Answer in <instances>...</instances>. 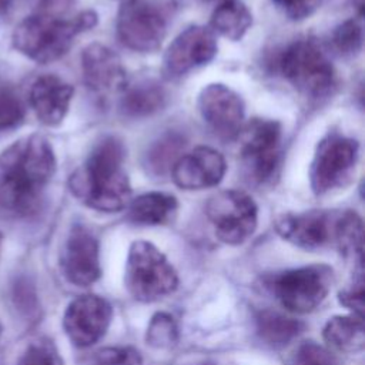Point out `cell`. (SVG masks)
<instances>
[{
    "label": "cell",
    "mask_w": 365,
    "mask_h": 365,
    "mask_svg": "<svg viewBox=\"0 0 365 365\" xmlns=\"http://www.w3.org/2000/svg\"><path fill=\"white\" fill-rule=\"evenodd\" d=\"M56 173L50 141L31 134L0 153V211L14 217L34 214Z\"/></svg>",
    "instance_id": "6da1fadb"
},
{
    "label": "cell",
    "mask_w": 365,
    "mask_h": 365,
    "mask_svg": "<svg viewBox=\"0 0 365 365\" xmlns=\"http://www.w3.org/2000/svg\"><path fill=\"white\" fill-rule=\"evenodd\" d=\"M125 150L117 137L103 138L71 174L68 187L76 198L101 212H118L131 198V185L123 168Z\"/></svg>",
    "instance_id": "7a4b0ae2"
},
{
    "label": "cell",
    "mask_w": 365,
    "mask_h": 365,
    "mask_svg": "<svg viewBox=\"0 0 365 365\" xmlns=\"http://www.w3.org/2000/svg\"><path fill=\"white\" fill-rule=\"evenodd\" d=\"M96 24L97 14L93 10H84L73 17L38 11L16 26L11 43L30 60L47 64L61 58L70 50L76 36Z\"/></svg>",
    "instance_id": "3957f363"
},
{
    "label": "cell",
    "mask_w": 365,
    "mask_h": 365,
    "mask_svg": "<svg viewBox=\"0 0 365 365\" xmlns=\"http://www.w3.org/2000/svg\"><path fill=\"white\" fill-rule=\"evenodd\" d=\"M278 67L284 78L302 96L322 98L335 87V70L315 38H299L279 56Z\"/></svg>",
    "instance_id": "277c9868"
},
{
    "label": "cell",
    "mask_w": 365,
    "mask_h": 365,
    "mask_svg": "<svg viewBox=\"0 0 365 365\" xmlns=\"http://www.w3.org/2000/svg\"><path fill=\"white\" fill-rule=\"evenodd\" d=\"M124 282L133 298L153 302L174 292L178 277L165 255L154 244L138 240L130 247Z\"/></svg>",
    "instance_id": "5b68a950"
},
{
    "label": "cell",
    "mask_w": 365,
    "mask_h": 365,
    "mask_svg": "<svg viewBox=\"0 0 365 365\" xmlns=\"http://www.w3.org/2000/svg\"><path fill=\"white\" fill-rule=\"evenodd\" d=\"M265 288L288 311L307 314L328 295L334 271L325 264H312L264 277Z\"/></svg>",
    "instance_id": "8992f818"
},
{
    "label": "cell",
    "mask_w": 365,
    "mask_h": 365,
    "mask_svg": "<svg viewBox=\"0 0 365 365\" xmlns=\"http://www.w3.org/2000/svg\"><path fill=\"white\" fill-rule=\"evenodd\" d=\"M240 158L247 177L259 185L271 184L278 175L282 158L279 123L254 118L240 131Z\"/></svg>",
    "instance_id": "52a82bcc"
},
{
    "label": "cell",
    "mask_w": 365,
    "mask_h": 365,
    "mask_svg": "<svg viewBox=\"0 0 365 365\" xmlns=\"http://www.w3.org/2000/svg\"><path fill=\"white\" fill-rule=\"evenodd\" d=\"M168 21V4L160 0H125L117 14V36L127 48L151 53L160 48Z\"/></svg>",
    "instance_id": "ba28073f"
},
{
    "label": "cell",
    "mask_w": 365,
    "mask_h": 365,
    "mask_svg": "<svg viewBox=\"0 0 365 365\" xmlns=\"http://www.w3.org/2000/svg\"><path fill=\"white\" fill-rule=\"evenodd\" d=\"M358 141L341 133H328L317 145L311 168V188L324 195L349 184L358 163Z\"/></svg>",
    "instance_id": "9c48e42d"
},
{
    "label": "cell",
    "mask_w": 365,
    "mask_h": 365,
    "mask_svg": "<svg viewBox=\"0 0 365 365\" xmlns=\"http://www.w3.org/2000/svg\"><path fill=\"white\" fill-rule=\"evenodd\" d=\"M205 214L218 240L230 245L242 244L257 228V204L240 190H224L212 195L205 205Z\"/></svg>",
    "instance_id": "30bf717a"
},
{
    "label": "cell",
    "mask_w": 365,
    "mask_h": 365,
    "mask_svg": "<svg viewBox=\"0 0 365 365\" xmlns=\"http://www.w3.org/2000/svg\"><path fill=\"white\" fill-rule=\"evenodd\" d=\"M198 110L210 130L221 140H234L244 125L242 98L228 86H205L198 96Z\"/></svg>",
    "instance_id": "8fae6325"
},
{
    "label": "cell",
    "mask_w": 365,
    "mask_h": 365,
    "mask_svg": "<svg viewBox=\"0 0 365 365\" xmlns=\"http://www.w3.org/2000/svg\"><path fill=\"white\" fill-rule=\"evenodd\" d=\"M111 317L113 309L108 301L98 295H80L66 308L63 327L74 345L86 348L106 334Z\"/></svg>",
    "instance_id": "7c38bea8"
},
{
    "label": "cell",
    "mask_w": 365,
    "mask_h": 365,
    "mask_svg": "<svg viewBox=\"0 0 365 365\" xmlns=\"http://www.w3.org/2000/svg\"><path fill=\"white\" fill-rule=\"evenodd\" d=\"M217 53V40L211 29L190 26L168 46L164 54V73L174 78L211 61Z\"/></svg>",
    "instance_id": "4fadbf2b"
},
{
    "label": "cell",
    "mask_w": 365,
    "mask_h": 365,
    "mask_svg": "<svg viewBox=\"0 0 365 365\" xmlns=\"http://www.w3.org/2000/svg\"><path fill=\"white\" fill-rule=\"evenodd\" d=\"M64 277L74 285L87 287L96 282L101 274L98 241L84 225L71 227L60 255Z\"/></svg>",
    "instance_id": "5bb4252c"
},
{
    "label": "cell",
    "mask_w": 365,
    "mask_h": 365,
    "mask_svg": "<svg viewBox=\"0 0 365 365\" xmlns=\"http://www.w3.org/2000/svg\"><path fill=\"white\" fill-rule=\"evenodd\" d=\"M336 215L338 212L319 210L287 212L275 220V231L299 248L318 250L334 242Z\"/></svg>",
    "instance_id": "9a60e30c"
},
{
    "label": "cell",
    "mask_w": 365,
    "mask_h": 365,
    "mask_svg": "<svg viewBox=\"0 0 365 365\" xmlns=\"http://www.w3.org/2000/svg\"><path fill=\"white\" fill-rule=\"evenodd\" d=\"M225 170V160L220 151L200 145L174 161L171 178L181 190H204L218 185Z\"/></svg>",
    "instance_id": "2e32d148"
},
{
    "label": "cell",
    "mask_w": 365,
    "mask_h": 365,
    "mask_svg": "<svg viewBox=\"0 0 365 365\" xmlns=\"http://www.w3.org/2000/svg\"><path fill=\"white\" fill-rule=\"evenodd\" d=\"M81 71L87 87L98 96H111L127 87V73L121 58L104 44L93 43L83 50Z\"/></svg>",
    "instance_id": "e0dca14e"
},
{
    "label": "cell",
    "mask_w": 365,
    "mask_h": 365,
    "mask_svg": "<svg viewBox=\"0 0 365 365\" xmlns=\"http://www.w3.org/2000/svg\"><path fill=\"white\" fill-rule=\"evenodd\" d=\"M73 86L57 76L38 77L30 88V106L38 121L48 127L58 125L70 107Z\"/></svg>",
    "instance_id": "ac0fdd59"
},
{
    "label": "cell",
    "mask_w": 365,
    "mask_h": 365,
    "mask_svg": "<svg viewBox=\"0 0 365 365\" xmlns=\"http://www.w3.org/2000/svg\"><path fill=\"white\" fill-rule=\"evenodd\" d=\"M178 208L174 195L165 192H145L128 204V220L137 225H160L168 222Z\"/></svg>",
    "instance_id": "d6986e66"
},
{
    "label": "cell",
    "mask_w": 365,
    "mask_h": 365,
    "mask_svg": "<svg viewBox=\"0 0 365 365\" xmlns=\"http://www.w3.org/2000/svg\"><path fill=\"white\" fill-rule=\"evenodd\" d=\"M325 342L339 352H359L365 345L364 319L359 315H336L324 327Z\"/></svg>",
    "instance_id": "ffe728a7"
},
{
    "label": "cell",
    "mask_w": 365,
    "mask_h": 365,
    "mask_svg": "<svg viewBox=\"0 0 365 365\" xmlns=\"http://www.w3.org/2000/svg\"><path fill=\"white\" fill-rule=\"evenodd\" d=\"M259 339L271 348H282L295 339L304 329V324L272 309L259 311L255 317Z\"/></svg>",
    "instance_id": "44dd1931"
},
{
    "label": "cell",
    "mask_w": 365,
    "mask_h": 365,
    "mask_svg": "<svg viewBox=\"0 0 365 365\" xmlns=\"http://www.w3.org/2000/svg\"><path fill=\"white\" fill-rule=\"evenodd\" d=\"M251 24V11L242 0H221L211 14V30L232 41L241 40Z\"/></svg>",
    "instance_id": "7402d4cb"
},
{
    "label": "cell",
    "mask_w": 365,
    "mask_h": 365,
    "mask_svg": "<svg viewBox=\"0 0 365 365\" xmlns=\"http://www.w3.org/2000/svg\"><path fill=\"white\" fill-rule=\"evenodd\" d=\"M165 103L163 87L154 80H143L124 88L121 108L130 117H147L158 111Z\"/></svg>",
    "instance_id": "603a6c76"
},
{
    "label": "cell",
    "mask_w": 365,
    "mask_h": 365,
    "mask_svg": "<svg viewBox=\"0 0 365 365\" xmlns=\"http://www.w3.org/2000/svg\"><path fill=\"white\" fill-rule=\"evenodd\" d=\"M334 244L345 258H352L356 264H362L364 225L355 211L338 212Z\"/></svg>",
    "instance_id": "cb8c5ba5"
},
{
    "label": "cell",
    "mask_w": 365,
    "mask_h": 365,
    "mask_svg": "<svg viewBox=\"0 0 365 365\" xmlns=\"http://www.w3.org/2000/svg\"><path fill=\"white\" fill-rule=\"evenodd\" d=\"M178 338V329L171 315L165 312L155 314L147 328V344L154 348H170L175 345Z\"/></svg>",
    "instance_id": "d4e9b609"
},
{
    "label": "cell",
    "mask_w": 365,
    "mask_h": 365,
    "mask_svg": "<svg viewBox=\"0 0 365 365\" xmlns=\"http://www.w3.org/2000/svg\"><path fill=\"white\" fill-rule=\"evenodd\" d=\"M26 114L24 104L14 88L0 86V131L17 127Z\"/></svg>",
    "instance_id": "484cf974"
},
{
    "label": "cell",
    "mask_w": 365,
    "mask_h": 365,
    "mask_svg": "<svg viewBox=\"0 0 365 365\" xmlns=\"http://www.w3.org/2000/svg\"><path fill=\"white\" fill-rule=\"evenodd\" d=\"M19 365H63V359L53 341L40 338L26 348Z\"/></svg>",
    "instance_id": "4316f807"
},
{
    "label": "cell",
    "mask_w": 365,
    "mask_h": 365,
    "mask_svg": "<svg viewBox=\"0 0 365 365\" xmlns=\"http://www.w3.org/2000/svg\"><path fill=\"white\" fill-rule=\"evenodd\" d=\"M334 47L344 56H354L362 47V27L356 20H346L332 34Z\"/></svg>",
    "instance_id": "83f0119b"
},
{
    "label": "cell",
    "mask_w": 365,
    "mask_h": 365,
    "mask_svg": "<svg viewBox=\"0 0 365 365\" xmlns=\"http://www.w3.org/2000/svg\"><path fill=\"white\" fill-rule=\"evenodd\" d=\"M143 359L133 346H107L96 351L88 365H141Z\"/></svg>",
    "instance_id": "f1b7e54d"
},
{
    "label": "cell",
    "mask_w": 365,
    "mask_h": 365,
    "mask_svg": "<svg viewBox=\"0 0 365 365\" xmlns=\"http://www.w3.org/2000/svg\"><path fill=\"white\" fill-rule=\"evenodd\" d=\"M364 269L362 265L358 267L352 282L339 291V302L349 308L355 315L364 317Z\"/></svg>",
    "instance_id": "f546056e"
},
{
    "label": "cell",
    "mask_w": 365,
    "mask_h": 365,
    "mask_svg": "<svg viewBox=\"0 0 365 365\" xmlns=\"http://www.w3.org/2000/svg\"><path fill=\"white\" fill-rule=\"evenodd\" d=\"M277 7L291 20H304L314 14L321 0H272Z\"/></svg>",
    "instance_id": "4dcf8cb0"
},
{
    "label": "cell",
    "mask_w": 365,
    "mask_h": 365,
    "mask_svg": "<svg viewBox=\"0 0 365 365\" xmlns=\"http://www.w3.org/2000/svg\"><path fill=\"white\" fill-rule=\"evenodd\" d=\"M292 365H331V361L322 348L309 342L299 348Z\"/></svg>",
    "instance_id": "1f68e13d"
},
{
    "label": "cell",
    "mask_w": 365,
    "mask_h": 365,
    "mask_svg": "<svg viewBox=\"0 0 365 365\" xmlns=\"http://www.w3.org/2000/svg\"><path fill=\"white\" fill-rule=\"evenodd\" d=\"M11 3L13 0H0V14H4L10 9Z\"/></svg>",
    "instance_id": "d6a6232c"
},
{
    "label": "cell",
    "mask_w": 365,
    "mask_h": 365,
    "mask_svg": "<svg viewBox=\"0 0 365 365\" xmlns=\"http://www.w3.org/2000/svg\"><path fill=\"white\" fill-rule=\"evenodd\" d=\"M1 241H3V235L0 234V247H1Z\"/></svg>",
    "instance_id": "836d02e7"
},
{
    "label": "cell",
    "mask_w": 365,
    "mask_h": 365,
    "mask_svg": "<svg viewBox=\"0 0 365 365\" xmlns=\"http://www.w3.org/2000/svg\"><path fill=\"white\" fill-rule=\"evenodd\" d=\"M0 334H1V325H0Z\"/></svg>",
    "instance_id": "e575fe53"
},
{
    "label": "cell",
    "mask_w": 365,
    "mask_h": 365,
    "mask_svg": "<svg viewBox=\"0 0 365 365\" xmlns=\"http://www.w3.org/2000/svg\"><path fill=\"white\" fill-rule=\"evenodd\" d=\"M123 1H125V0H123Z\"/></svg>",
    "instance_id": "d590c367"
}]
</instances>
